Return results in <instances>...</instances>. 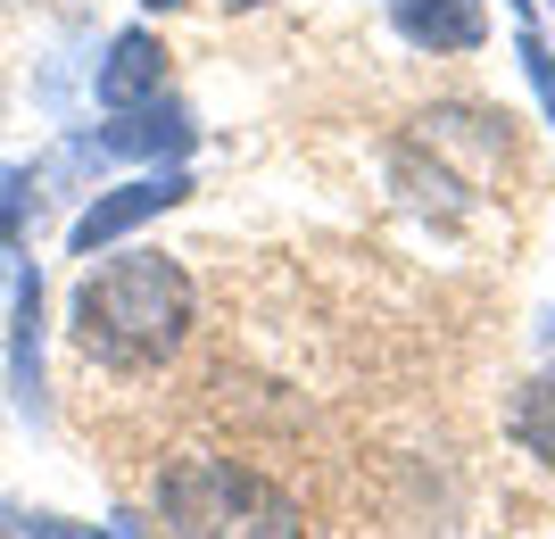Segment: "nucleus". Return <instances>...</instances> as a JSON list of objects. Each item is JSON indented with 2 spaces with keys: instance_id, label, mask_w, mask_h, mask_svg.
<instances>
[{
  "instance_id": "obj_1",
  "label": "nucleus",
  "mask_w": 555,
  "mask_h": 539,
  "mask_svg": "<svg viewBox=\"0 0 555 539\" xmlns=\"http://www.w3.org/2000/svg\"><path fill=\"white\" fill-rule=\"evenodd\" d=\"M150 506L166 539H324V515L266 440L183 432L150 465Z\"/></svg>"
},
{
  "instance_id": "obj_2",
  "label": "nucleus",
  "mask_w": 555,
  "mask_h": 539,
  "mask_svg": "<svg viewBox=\"0 0 555 539\" xmlns=\"http://www.w3.org/2000/svg\"><path fill=\"white\" fill-rule=\"evenodd\" d=\"M191 332H199V282L166 249H125L92 266L67 307L75 357L108 382H158L166 365H183Z\"/></svg>"
},
{
  "instance_id": "obj_3",
  "label": "nucleus",
  "mask_w": 555,
  "mask_h": 539,
  "mask_svg": "<svg viewBox=\"0 0 555 539\" xmlns=\"http://www.w3.org/2000/svg\"><path fill=\"white\" fill-rule=\"evenodd\" d=\"M191 191V175H141V183H116V191H100L92 208L75 216V233H67V249L75 258H92V249H108L116 233H133L141 216H158V208H175Z\"/></svg>"
},
{
  "instance_id": "obj_4",
  "label": "nucleus",
  "mask_w": 555,
  "mask_h": 539,
  "mask_svg": "<svg viewBox=\"0 0 555 539\" xmlns=\"http://www.w3.org/2000/svg\"><path fill=\"white\" fill-rule=\"evenodd\" d=\"M398 42L431 50V59H464V50L489 42V9L481 0H390Z\"/></svg>"
},
{
  "instance_id": "obj_5",
  "label": "nucleus",
  "mask_w": 555,
  "mask_h": 539,
  "mask_svg": "<svg viewBox=\"0 0 555 539\" xmlns=\"http://www.w3.org/2000/svg\"><path fill=\"white\" fill-rule=\"evenodd\" d=\"M166 92V50L150 34H116L108 67H100V108H141Z\"/></svg>"
},
{
  "instance_id": "obj_6",
  "label": "nucleus",
  "mask_w": 555,
  "mask_h": 539,
  "mask_svg": "<svg viewBox=\"0 0 555 539\" xmlns=\"http://www.w3.org/2000/svg\"><path fill=\"white\" fill-rule=\"evenodd\" d=\"M506 440L539 465H555V365H539L522 390L506 399Z\"/></svg>"
},
{
  "instance_id": "obj_7",
  "label": "nucleus",
  "mask_w": 555,
  "mask_h": 539,
  "mask_svg": "<svg viewBox=\"0 0 555 539\" xmlns=\"http://www.w3.org/2000/svg\"><path fill=\"white\" fill-rule=\"evenodd\" d=\"M514 59H522L539 108H547V125H555V50H547V34H539V25H522V34H514Z\"/></svg>"
},
{
  "instance_id": "obj_8",
  "label": "nucleus",
  "mask_w": 555,
  "mask_h": 539,
  "mask_svg": "<svg viewBox=\"0 0 555 539\" xmlns=\"http://www.w3.org/2000/svg\"><path fill=\"white\" fill-rule=\"evenodd\" d=\"M25 539H116V531H75V523H59V515H34Z\"/></svg>"
},
{
  "instance_id": "obj_9",
  "label": "nucleus",
  "mask_w": 555,
  "mask_h": 539,
  "mask_svg": "<svg viewBox=\"0 0 555 539\" xmlns=\"http://www.w3.org/2000/svg\"><path fill=\"white\" fill-rule=\"evenodd\" d=\"M150 9H175V0H150Z\"/></svg>"
},
{
  "instance_id": "obj_10",
  "label": "nucleus",
  "mask_w": 555,
  "mask_h": 539,
  "mask_svg": "<svg viewBox=\"0 0 555 539\" xmlns=\"http://www.w3.org/2000/svg\"><path fill=\"white\" fill-rule=\"evenodd\" d=\"M539 9H547V17H555V0H539Z\"/></svg>"
}]
</instances>
